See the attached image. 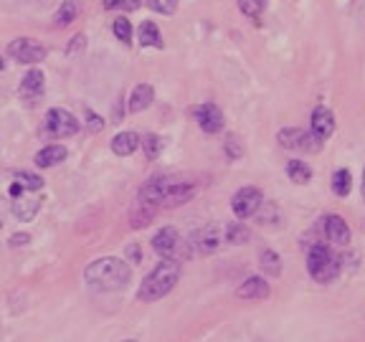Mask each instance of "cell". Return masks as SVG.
<instances>
[{"label": "cell", "mask_w": 365, "mask_h": 342, "mask_svg": "<svg viewBox=\"0 0 365 342\" xmlns=\"http://www.w3.org/2000/svg\"><path fill=\"white\" fill-rule=\"evenodd\" d=\"M287 175H290L292 183L305 186V183L312 180V168H310L305 160H290V163H287Z\"/></svg>", "instance_id": "20"}, {"label": "cell", "mask_w": 365, "mask_h": 342, "mask_svg": "<svg viewBox=\"0 0 365 342\" xmlns=\"http://www.w3.org/2000/svg\"><path fill=\"white\" fill-rule=\"evenodd\" d=\"M44 87H46L44 71H41V69H30L21 82V97L28 99V102H33V99H38L41 94H44Z\"/></svg>", "instance_id": "13"}, {"label": "cell", "mask_w": 365, "mask_h": 342, "mask_svg": "<svg viewBox=\"0 0 365 342\" xmlns=\"http://www.w3.org/2000/svg\"><path fill=\"white\" fill-rule=\"evenodd\" d=\"M269 294H271V289H269V282L264 276H249L236 289V297L241 299H267Z\"/></svg>", "instance_id": "12"}, {"label": "cell", "mask_w": 365, "mask_h": 342, "mask_svg": "<svg viewBox=\"0 0 365 342\" xmlns=\"http://www.w3.org/2000/svg\"><path fill=\"white\" fill-rule=\"evenodd\" d=\"M261 271H264V279L267 276H279L282 274V264H279V256H276V251H271V249H264L261 251Z\"/></svg>", "instance_id": "22"}, {"label": "cell", "mask_w": 365, "mask_h": 342, "mask_svg": "<svg viewBox=\"0 0 365 342\" xmlns=\"http://www.w3.org/2000/svg\"><path fill=\"white\" fill-rule=\"evenodd\" d=\"M360 190H363V201H365V170H363V186H360Z\"/></svg>", "instance_id": "37"}, {"label": "cell", "mask_w": 365, "mask_h": 342, "mask_svg": "<svg viewBox=\"0 0 365 342\" xmlns=\"http://www.w3.org/2000/svg\"><path fill=\"white\" fill-rule=\"evenodd\" d=\"M180 279V261L163 259L145 279H142L140 289H137V299L140 302H157L165 294H170L175 289V284Z\"/></svg>", "instance_id": "2"}, {"label": "cell", "mask_w": 365, "mask_h": 342, "mask_svg": "<svg viewBox=\"0 0 365 342\" xmlns=\"http://www.w3.org/2000/svg\"><path fill=\"white\" fill-rule=\"evenodd\" d=\"M107 10H134L140 8V0H102Z\"/></svg>", "instance_id": "31"}, {"label": "cell", "mask_w": 365, "mask_h": 342, "mask_svg": "<svg viewBox=\"0 0 365 342\" xmlns=\"http://www.w3.org/2000/svg\"><path fill=\"white\" fill-rule=\"evenodd\" d=\"M195 246L198 251L203 253H213L221 246V233H218L216 226H206L201 233H195Z\"/></svg>", "instance_id": "18"}, {"label": "cell", "mask_w": 365, "mask_h": 342, "mask_svg": "<svg viewBox=\"0 0 365 342\" xmlns=\"http://www.w3.org/2000/svg\"><path fill=\"white\" fill-rule=\"evenodd\" d=\"M350 190H353L350 170H345V168L335 170V175H332V193H335L337 198H345V195H350Z\"/></svg>", "instance_id": "21"}, {"label": "cell", "mask_w": 365, "mask_h": 342, "mask_svg": "<svg viewBox=\"0 0 365 342\" xmlns=\"http://www.w3.org/2000/svg\"><path fill=\"white\" fill-rule=\"evenodd\" d=\"M0 69H3V59H0Z\"/></svg>", "instance_id": "38"}, {"label": "cell", "mask_w": 365, "mask_h": 342, "mask_svg": "<svg viewBox=\"0 0 365 342\" xmlns=\"http://www.w3.org/2000/svg\"><path fill=\"white\" fill-rule=\"evenodd\" d=\"M224 150H226V155H229V160H239V157L244 155V145H241V140L236 134H229V137H226Z\"/></svg>", "instance_id": "28"}, {"label": "cell", "mask_w": 365, "mask_h": 342, "mask_svg": "<svg viewBox=\"0 0 365 342\" xmlns=\"http://www.w3.org/2000/svg\"><path fill=\"white\" fill-rule=\"evenodd\" d=\"M15 183H18L23 190H41V188H44V180H41V175H36V172H28V170L18 172V175H15Z\"/></svg>", "instance_id": "25"}, {"label": "cell", "mask_w": 365, "mask_h": 342, "mask_svg": "<svg viewBox=\"0 0 365 342\" xmlns=\"http://www.w3.org/2000/svg\"><path fill=\"white\" fill-rule=\"evenodd\" d=\"M112 30H114V36L120 38L122 44H132V23L127 21V18H117L114 21V26H112Z\"/></svg>", "instance_id": "27"}, {"label": "cell", "mask_w": 365, "mask_h": 342, "mask_svg": "<svg viewBox=\"0 0 365 342\" xmlns=\"http://www.w3.org/2000/svg\"><path fill=\"white\" fill-rule=\"evenodd\" d=\"M261 3H264V0H261Z\"/></svg>", "instance_id": "40"}, {"label": "cell", "mask_w": 365, "mask_h": 342, "mask_svg": "<svg viewBox=\"0 0 365 342\" xmlns=\"http://www.w3.org/2000/svg\"><path fill=\"white\" fill-rule=\"evenodd\" d=\"M148 3L155 13H163V15H172L178 10V0H148Z\"/></svg>", "instance_id": "29"}, {"label": "cell", "mask_w": 365, "mask_h": 342, "mask_svg": "<svg viewBox=\"0 0 365 342\" xmlns=\"http://www.w3.org/2000/svg\"><path fill=\"white\" fill-rule=\"evenodd\" d=\"M66 147L64 145H48V147L38 150L36 152V165L38 168H53V165H59L66 160Z\"/></svg>", "instance_id": "17"}, {"label": "cell", "mask_w": 365, "mask_h": 342, "mask_svg": "<svg viewBox=\"0 0 365 342\" xmlns=\"http://www.w3.org/2000/svg\"><path fill=\"white\" fill-rule=\"evenodd\" d=\"M79 127H82L79 125V119L71 112H66V109H61V107H53V109L46 112V129H48V134L59 137V140L76 134L79 132Z\"/></svg>", "instance_id": "4"}, {"label": "cell", "mask_w": 365, "mask_h": 342, "mask_svg": "<svg viewBox=\"0 0 365 342\" xmlns=\"http://www.w3.org/2000/svg\"><path fill=\"white\" fill-rule=\"evenodd\" d=\"M84 125L89 127L91 132H102V129H105V122H102V117H99V114H94L91 112V109H84Z\"/></svg>", "instance_id": "33"}, {"label": "cell", "mask_w": 365, "mask_h": 342, "mask_svg": "<svg viewBox=\"0 0 365 342\" xmlns=\"http://www.w3.org/2000/svg\"><path fill=\"white\" fill-rule=\"evenodd\" d=\"M239 8L244 10V15H249V18H253V21H259L264 3H261V0H239Z\"/></svg>", "instance_id": "30"}, {"label": "cell", "mask_w": 365, "mask_h": 342, "mask_svg": "<svg viewBox=\"0 0 365 342\" xmlns=\"http://www.w3.org/2000/svg\"><path fill=\"white\" fill-rule=\"evenodd\" d=\"M152 99H155V89H152L150 84H137L132 91V97H130V112L132 114L145 112V109L152 105Z\"/></svg>", "instance_id": "15"}, {"label": "cell", "mask_w": 365, "mask_h": 342, "mask_svg": "<svg viewBox=\"0 0 365 342\" xmlns=\"http://www.w3.org/2000/svg\"><path fill=\"white\" fill-rule=\"evenodd\" d=\"M195 119H198V127L208 134H218L221 129H224V122H226L224 112H221L216 105L195 107Z\"/></svg>", "instance_id": "11"}, {"label": "cell", "mask_w": 365, "mask_h": 342, "mask_svg": "<svg viewBox=\"0 0 365 342\" xmlns=\"http://www.w3.org/2000/svg\"><path fill=\"white\" fill-rule=\"evenodd\" d=\"M261 203H264V193H261L259 188L246 186L231 198V210H233V216L244 221V218L253 216V213L261 208Z\"/></svg>", "instance_id": "5"}, {"label": "cell", "mask_w": 365, "mask_h": 342, "mask_svg": "<svg viewBox=\"0 0 365 342\" xmlns=\"http://www.w3.org/2000/svg\"><path fill=\"white\" fill-rule=\"evenodd\" d=\"M307 269H310V276L314 282L330 284L340 274V259L325 244H314L307 253Z\"/></svg>", "instance_id": "3"}, {"label": "cell", "mask_w": 365, "mask_h": 342, "mask_svg": "<svg viewBox=\"0 0 365 342\" xmlns=\"http://www.w3.org/2000/svg\"><path fill=\"white\" fill-rule=\"evenodd\" d=\"M152 249H155L163 259H175L178 261V253H180V233L170 226L160 228L152 236Z\"/></svg>", "instance_id": "8"}, {"label": "cell", "mask_w": 365, "mask_h": 342, "mask_svg": "<svg viewBox=\"0 0 365 342\" xmlns=\"http://www.w3.org/2000/svg\"><path fill=\"white\" fill-rule=\"evenodd\" d=\"M310 132L320 142L330 140L332 132H335V114L330 112L328 107H314L312 119H310Z\"/></svg>", "instance_id": "9"}, {"label": "cell", "mask_w": 365, "mask_h": 342, "mask_svg": "<svg viewBox=\"0 0 365 342\" xmlns=\"http://www.w3.org/2000/svg\"><path fill=\"white\" fill-rule=\"evenodd\" d=\"M276 140L287 150H317L322 145L312 132H305L299 127H287V129H282V132L276 134Z\"/></svg>", "instance_id": "6"}, {"label": "cell", "mask_w": 365, "mask_h": 342, "mask_svg": "<svg viewBox=\"0 0 365 342\" xmlns=\"http://www.w3.org/2000/svg\"><path fill=\"white\" fill-rule=\"evenodd\" d=\"M84 279L91 287H97V289L114 291V289H122L132 279V267L125 259L105 256V259H94L89 267L84 269Z\"/></svg>", "instance_id": "1"}, {"label": "cell", "mask_w": 365, "mask_h": 342, "mask_svg": "<svg viewBox=\"0 0 365 342\" xmlns=\"http://www.w3.org/2000/svg\"><path fill=\"white\" fill-rule=\"evenodd\" d=\"M84 48H87V36L79 33V36L71 38V44H69V48H66V56L69 59H76L79 53H84Z\"/></svg>", "instance_id": "32"}, {"label": "cell", "mask_w": 365, "mask_h": 342, "mask_svg": "<svg viewBox=\"0 0 365 342\" xmlns=\"http://www.w3.org/2000/svg\"><path fill=\"white\" fill-rule=\"evenodd\" d=\"M137 41H140L142 48H145V46L163 48V36H160V28H157L152 21H145L140 28H137Z\"/></svg>", "instance_id": "19"}, {"label": "cell", "mask_w": 365, "mask_h": 342, "mask_svg": "<svg viewBox=\"0 0 365 342\" xmlns=\"http://www.w3.org/2000/svg\"><path fill=\"white\" fill-rule=\"evenodd\" d=\"M249 228H246L244 224H229V228H226V241L233 246H239V244H246L249 241Z\"/></svg>", "instance_id": "26"}, {"label": "cell", "mask_w": 365, "mask_h": 342, "mask_svg": "<svg viewBox=\"0 0 365 342\" xmlns=\"http://www.w3.org/2000/svg\"><path fill=\"white\" fill-rule=\"evenodd\" d=\"M8 53L13 56L18 64H38L46 59V48L30 38H15L13 44L8 46Z\"/></svg>", "instance_id": "7"}, {"label": "cell", "mask_w": 365, "mask_h": 342, "mask_svg": "<svg viewBox=\"0 0 365 342\" xmlns=\"http://www.w3.org/2000/svg\"><path fill=\"white\" fill-rule=\"evenodd\" d=\"M140 147V134L137 132H120L112 137V152L120 157H130Z\"/></svg>", "instance_id": "16"}, {"label": "cell", "mask_w": 365, "mask_h": 342, "mask_svg": "<svg viewBox=\"0 0 365 342\" xmlns=\"http://www.w3.org/2000/svg\"><path fill=\"white\" fill-rule=\"evenodd\" d=\"M10 210H13V216L18 221H33L38 216V210H41V201H38L36 195H21V198L13 201Z\"/></svg>", "instance_id": "14"}, {"label": "cell", "mask_w": 365, "mask_h": 342, "mask_svg": "<svg viewBox=\"0 0 365 342\" xmlns=\"http://www.w3.org/2000/svg\"><path fill=\"white\" fill-rule=\"evenodd\" d=\"M140 145H142V150H145V157H148V160H157L160 152H163V140H160L157 134H142Z\"/></svg>", "instance_id": "23"}, {"label": "cell", "mask_w": 365, "mask_h": 342, "mask_svg": "<svg viewBox=\"0 0 365 342\" xmlns=\"http://www.w3.org/2000/svg\"><path fill=\"white\" fill-rule=\"evenodd\" d=\"M76 15H79V3L76 0H66V3H61L59 13H56V23L59 26H69V23L76 21Z\"/></svg>", "instance_id": "24"}, {"label": "cell", "mask_w": 365, "mask_h": 342, "mask_svg": "<svg viewBox=\"0 0 365 342\" xmlns=\"http://www.w3.org/2000/svg\"><path fill=\"white\" fill-rule=\"evenodd\" d=\"M322 226H325V236H328V241H332V244L337 246H348L350 244V226L345 224L343 216H337V213H330V216L322 218Z\"/></svg>", "instance_id": "10"}, {"label": "cell", "mask_w": 365, "mask_h": 342, "mask_svg": "<svg viewBox=\"0 0 365 342\" xmlns=\"http://www.w3.org/2000/svg\"><path fill=\"white\" fill-rule=\"evenodd\" d=\"M21 195H23V188L18 186V183H13V186H10V198L15 201V198H21Z\"/></svg>", "instance_id": "36"}, {"label": "cell", "mask_w": 365, "mask_h": 342, "mask_svg": "<svg viewBox=\"0 0 365 342\" xmlns=\"http://www.w3.org/2000/svg\"><path fill=\"white\" fill-rule=\"evenodd\" d=\"M28 241H30L28 233H15V236H10V246H13V249L15 246H26Z\"/></svg>", "instance_id": "34"}, {"label": "cell", "mask_w": 365, "mask_h": 342, "mask_svg": "<svg viewBox=\"0 0 365 342\" xmlns=\"http://www.w3.org/2000/svg\"><path fill=\"white\" fill-rule=\"evenodd\" d=\"M127 256H130V261H142V251H140V246H137V244L127 246Z\"/></svg>", "instance_id": "35"}, {"label": "cell", "mask_w": 365, "mask_h": 342, "mask_svg": "<svg viewBox=\"0 0 365 342\" xmlns=\"http://www.w3.org/2000/svg\"><path fill=\"white\" fill-rule=\"evenodd\" d=\"M125 342H134V340H125Z\"/></svg>", "instance_id": "39"}]
</instances>
